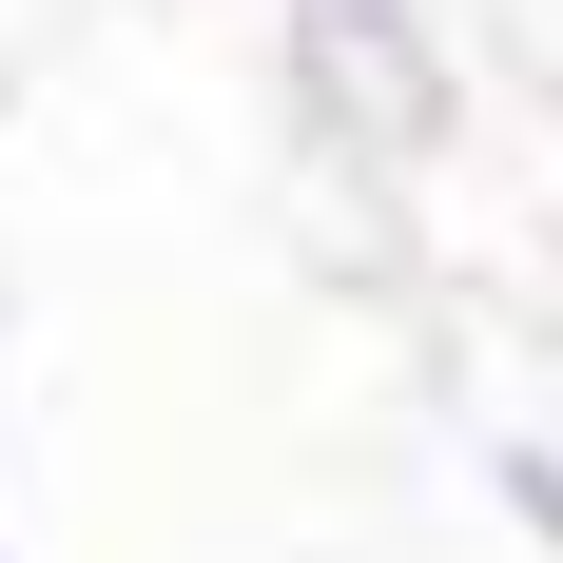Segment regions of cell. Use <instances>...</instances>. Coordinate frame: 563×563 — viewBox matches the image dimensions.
I'll return each mask as SVG.
<instances>
[{
  "label": "cell",
  "mask_w": 563,
  "mask_h": 563,
  "mask_svg": "<svg viewBox=\"0 0 563 563\" xmlns=\"http://www.w3.org/2000/svg\"><path fill=\"white\" fill-rule=\"evenodd\" d=\"M291 117H311L350 175H389V156H428L466 117V78H448V40H428L408 0H291Z\"/></svg>",
  "instance_id": "6da1fadb"
},
{
  "label": "cell",
  "mask_w": 563,
  "mask_h": 563,
  "mask_svg": "<svg viewBox=\"0 0 563 563\" xmlns=\"http://www.w3.org/2000/svg\"><path fill=\"white\" fill-rule=\"evenodd\" d=\"M486 506H506L525 544L563 563V428H486Z\"/></svg>",
  "instance_id": "7a4b0ae2"
},
{
  "label": "cell",
  "mask_w": 563,
  "mask_h": 563,
  "mask_svg": "<svg viewBox=\"0 0 563 563\" xmlns=\"http://www.w3.org/2000/svg\"><path fill=\"white\" fill-rule=\"evenodd\" d=\"M0 428H20V291H0Z\"/></svg>",
  "instance_id": "3957f363"
},
{
  "label": "cell",
  "mask_w": 563,
  "mask_h": 563,
  "mask_svg": "<svg viewBox=\"0 0 563 563\" xmlns=\"http://www.w3.org/2000/svg\"><path fill=\"white\" fill-rule=\"evenodd\" d=\"M0 136H20V78H0Z\"/></svg>",
  "instance_id": "277c9868"
},
{
  "label": "cell",
  "mask_w": 563,
  "mask_h": 563,
  "mask_svg": "<svg viewBox=\"0 0 563 563\" xmlns=\"http://www.w3.org/2000/svg\"><path fill=\"white\" fill-rule=\"evenodd\" d=\"M0 563H20V525H0Z\"/></svg>",
  "instance_id": "5b68a950"
}]
</instances>
